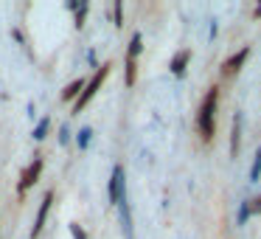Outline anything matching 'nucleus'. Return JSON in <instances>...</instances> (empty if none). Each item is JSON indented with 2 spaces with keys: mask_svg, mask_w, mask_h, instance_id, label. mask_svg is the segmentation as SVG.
I'll return each mask as SVG.
<instances>
[{
  "mask_svg": "<svg viewBox=\"0 0 261 239\" xmlns=\"http://www.w3.org/2000/svg\"><path fill=\"white\" fill-rule=\"evenodd\" d=\"M90 135H93L90 130H82V132H79V147H82V149L87 147V141H90Z\"/></svg>",
  "mask_w": 261,
  "mask_h": 239,
  "instance_id": "15",
  "label": "nucleus"
},
{
  "mask_svg": "<svg viewBox=\"0 0 261 239\" xmlns=\"http://www.w3.org/2000/svg\"><path fill=\"white\" fill-rule=\"evenodd\" d=\"M138 65H135V59H132V57H126V85H135V76H138Z\"/></svg>",
  "mask_w": 261,
  "mask_h": 239,
  "instance_id": "12",
  "label": "nucleus"
},
{
  "mask_svg": "<svg viewBox=\"0 0 261 239\" xmlns=\"http://www.w3.org/2000/svg\"><path fill=\"white\" fill-rule=\"evenodd\" d=\"M51 203H54V192H48L45 197H42V205H40V214H37L34 228H31V239H37L42 233V225H45V217H48V211H51Z\"/></svg>",
  "mask_w": 261,
  "mask_h": 239,
  "instance_id": "6",
  "label": "nucleus"
},
{
  "mask_svg": "<svg viewBox=\"0 0 261 239\" xmlns=\"http://www.w3.org/2000/svg\"><path fill=\"white\" fill-rule=\"evenodd\" d=\"M45 132H48V118L40 121V127L34 130V138H37V141H42V138H45Z\"/></svg>",
  "mask_w": 261,
  "mask_h": 239,
  "instance_id": "14",
  "label": "nucleus"
},
{
  "mask_svg": "<svg viewBox=\"0 0 261 239\" xmlns=\"http://www.w3.org/2000/svg\"><path fill=\"white\" fill-rule=\"evenodd\" d=\"M247 57H250V45H244L242 51H236L230 59H225V62H222V76H225V79L236 76L239 70H242V65L247 62Z\"/></svg>",
  "mask_w": 261,
  "mask_h": 239,
  "instance_id": "3",
  "label": "nucleus"
},
{
  "mask_svg": "<svg viewBox=\"0 0 261 239\" xmlns=\"http://www.w3.org/2000/svg\"><path fill=\"white\" fill-rule=\"evenodd\" d=\"M107 74H110V65H101V68H98V74L93 76V82H90V85H87L85 90L79 93V99L73 102V113H82V110H85L87 104H90V99L96 96V90L101 87V82L107 79Z\"/></svg>",
  "mask_w": 261,
  "mask_h": 239,
  "instance_id": "2",
  "label": "nucleus"
},
{
  "mask_svg": "<svg viewBox=\"0 0 261 239\" xmlns=\"http://www.w3.org/2000/svg\"><path fill=\"white\" fill-rule=\"evenodd\" d=\"M216 99H219V90L211 87L208 96H205L202 107H199V115H197V130L202 135V141H211L214 138V113H216Z\"/></svg>",
  "mask_w": 261,
  "mask_h": 239,
  "instance_id": "1",
  "label": "nucleus"
},
{
  "mask_svg": "<svg viewBox=\"0 0 261 239\" xmlns=\"http://www.w3.org/2000/svg\"><path fill=\"white\" fill-rule=\"evenodd\" d=\"M40 172H42V158H34L31 160V166L29 169L23 172V175H20V183H17V188L20 192H25V188H31L37 183V177H40Z\"/></svg>",
  "mask_w": 261,
  "mask_h": 239,
  "instance_id": "5",
  "label": "nucleus"
},
{
  "mask_svg": "<svg viewBox=\"0 0 261 239\" xmlns=\"http://www.w3.org/2000/svg\"><path fill=\"white\" fill-rule=\"evenodd\" d=\"M188 57H191L188 51L177 54V57L171 59V74H174V76H182V70H186V62H188Z\"/></svg>",
  "mask_w": 261,
  "mask_h": 239,
  "instance_id": "9",
  "label": "nucleus"
},
{
  "mask_svg": "<svg viewBox=\"0 0 261 239\" xmlns=\"http://www.w3.org/2000/svg\"><path fill=\"white\" fill-rule=\"evenodd\" d=\"M258 177H261V147L255 149V160H253V169H250V180L255 183Z\"/></svg>",
  "mask_w": 261,
  "mask_h": 239,
  "instance_id": "11",
  "label": "nucleus"
},
{
  "mask_svg": "<svg viewBox=\"0 0 261 239\" xmlns=\"http://www.w3.org/2000/svg\"><path fill=\"white\" fill-rule=\"evenodd\" d=\"M124 197H126V194H124V169H121V166H115L113 177H110V203L118 205Z\"/></svg>",
  "mask_w": 261,
  "mask_h": 239,
  "instance_id": "4",
  "label": "nucleus"
},
{
  "mask_svg": "<svg viewBox=\"0 0 261 239\" xmlns=\"http://www.w3.org/2000/svg\"><path fill=\"white\" fill-rule=\"evenodd\" d=\"M82 87H85V82L76 79L73 85H68V87L62 90V99H65V102H76V99H79V93H82Z\"/></svg>",
  "mask_w": 261,
  "mask_h": 239,
  "instance_id": "8",
  "label": "nucleus"
},
{
  "mask_svg": "<svg viewBox=\"0 0 261 239\" xmlns=\"http://www.w3.org/2000/svg\"><path fill=\"white\" fill-rule=\"evenodd\" d=\"M255 17H261V6H258V9H255Z\"/></svg>",
  "mask_w": 261,
  "mask_h": 239,
  "instance_id": "17",
  "label": "nucleus"
},
{
  "mask_svg": "<svg viewBox=\"0 0 261 239\" xmlns=\"http://www.w3.org/2000/svg\"><path fill=\"white\" fill-rule=\"evenodd\" d=\"M70 233H73L76 239H87V236H85V231H82V228L76 225V222H73V225H70Z\"/></svg>",
  "mask_w": 261,
  "mask_h": 239,
  "instance_id": "16",
  "label": "nucleus"
},
{
  "mask_svg": "<svg viewBox=\"0 0 261 239\" xmlns=\"http://www.w3.org/2000/svg\"><path fill=\"white\" fill-rule=\"evenodd\" d=\"M253 214H261V197H255V200H250L247 205L242 208V214H239V220H247V217H253Z\"/></svg>",
  "mask_w": 261,
  "mask_h": 239,
  "instance_id": "10",
  "label": "nucleus"
},
{
  "mask_svg": "<svg viewBox=\"0 0 261 239\" xmlns=\"http://www.w3.org/2000/svg\"><path fill=\"white\" fill-rule=\"evenodd\" d=\"M138 54H141V34H132V40H129V54H126V57L135 59Z\"/></svg>",
  "mask_w": 261,
  "mask_h": 239,
  "instance_id": "13",
  "label": "nucleus"
},
{
  "mask_svg": "<svg viewBox=\"0 0 261 239\" xmlns=\"http://www.w3.org/2000/svg\"><path fill=\"white\" fill-rule=\"evenodd\" d=\"M239 138H242V115L236 113V118H233V135H230V155L233 158L239 155Z\"/></svg>",
  "mask_w": 261,
  "mask_h": 239,
  "instance_id": "7",
  "label": "nucleus"
}]
</instances>
